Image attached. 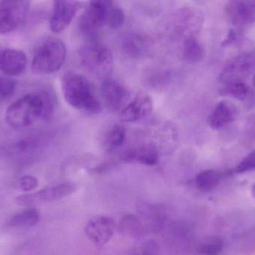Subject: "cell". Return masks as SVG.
<instances>
[{"label": "cell", "mask_w": 255, "mask_h": 255, "mask_svg": "<svg viewBox=\"0 0 255 255\" xmlns=\"http://www.w3.org/2000/svg\"><path fill=\"white\" fill-rule=\"evenodd\" d=\"M27 67V57L20 49H7L0 52V71L11 76H21Z\"/></svg>", "instance_id": "obj_14"}, {"label": "cell", "mask_w": 255, "mask_h": 255, "mask_svg": "<svg viewBox=\"0 0 255 255\" xmlns=\"http://www.w3.org/2000/svg\"><path fill=\"white\" fill-rule=\"evenodd\" d=\"M67 56V49L62 40L58 38L45 40L37 48L31 61L34 73L49 74L62 67Z\"/></svg>", "instance_id": "obj_4"}, {"label": "cell", "mask_w": 255, "mask_h": 255, "mask_svg": "<svg viewBox=\"0 0 255 255\" xmlns=\"http://www.w3.org/2000/svg\"><path fill=\"white\" fill-rule=\"evenodd\" d=\"M39 211L34 207H27L20 212L14 214L9 220L7 226L10 228H29L35 226L40 221Z\"/></svg>", "instance_id": "obj_16"}, {"label": "cell", "mask_w": 255, "mask_h": 255, "mask_svg": "<svg viewBox=\"0 0 255 255\" xmlns=\"http://www.w3.org/2000/svg\"><path fill=\"white\" fill-rule=\"evenodd\" d=\"M255 170V151H252L248 155L246 156L242 161L231 171L225 172L226 175H234V174H243L246 172Z\"/></svg>", "instance_id": "obj_23"}, {"label": "cell", "mask_w": 255, "mask_h": 255, "mask_svg": "<svg viewBox=\"0 0 255 255\" xmlns=\"http://www.w3.org/2000/svg\"><path fill=\"white\" fill-rule=\"evenodd\" d=\"M14 81L0 76V99L9 97L14 91Z\"/></svg>", "instance_id": "obj_27"}, {"label": "cell", "mask_w": 255, "mask_h": 255, "mask_svg": "<svg viewBox=\"0 0 255 255\" xmlns=\"http://www.w3.org/2000/svg\"><path fill=\"white\" fill-rule=\"evenodd\" d=\"M238 117V109L232 102L222 100L208 117V125L213 130H219L234 122Z\"/></svg>", "instance_id": "obj_15"}, {"label": "cell", "mask_w": 255, "mask_h": 255, "mask_svg": "<svg viewBox=\"0 0 255 255\" xmlns=\"http://www.w3.org/2000/svg\"><path fill=\"white\" fill-rule=\"evenodd\" d=\"M245 133L249 139L255 141V115H252L247 120L245 124Z\"/></svg>", "instance_id": "obj_29"}, {"label": "cell", "mask_w": 255, "mask_h": 255, "mask_svg": "<svg viewBox=\"0 0 255 255\" xmlns=\"http://www.w3.org/2000/svg\"><path fill=\"white\" fill-rule=\"evenodd\" d=\"M223 243L220 238H213L207 242L201 244L198 249L199 254L214 255L222 253Z\"/></svg>", "instance_id": "obj_24"}, {"label": "cell", "mask_w": 255, "mask_h": 255, "mask_svg": "<svg viewBox=\"0 0 255 255\" xmlns=\"http://www.w3.org/2000/svg\"><path fill=\"white\" fill-rule=\"evenodd\" d=\"M22 0H1L2 2L5 3H18L20 2Z\"/></svg>", "instance_id": "obj_30"}, {"label": "cell", "mask_w": 255, "mask_h": 255, "mask_svg": "<svg viewBox=\"0 0 255 255\" xmlns=\"http://www.w3.org/2000/svg\"><path fill=\"white\" fill-rule=\"evenodd\" d=\"M255 70V52H247L234 58L224 67L220 76V85L244 82Z\"/></svg>", "instance_id": "obj_7"}, {"label": "cell", "mask_w": 255, "mask_h": 255, "mask_svg": "<svg viewBox=\"0 0 255 255\" xmlns=\"http://www.w3.org/2000/svg\"><path fill=\"white\" fill-rule=\"evenodd\" d=\"M125 160H136L145 166H154L158 162V154L155 148L151 146L144 147L139 150H135L126 154Z\"/></svg>", "instance_id": "obj_20"}, {"label": "cell", "mask_w": 255, "mask_h": 255, "mask_svg": "<svg viewBox=\"0 0 255 255\" xmlns=\"http://www.w3.org/2000/svg\"><path fill=\"white\" fill-rule=\"evenodd\" d=\"M253 83H254V85L255 87V72L254 76H253Z\"/></svg>", "instance_id": "obj_32"}, {"label": "cell", "mask_w": 255, "mask_h": 255, "mask_svg": "<svg viewBox=\"0 0 255 255\" xmlns=\"http://www.w3.org/2000/svg\"><path fill=\"white\" fill-rule=\"evenodd\" d=\"M81 62L85 68L98 77L109 78L113 70L114 57L111 49L104 43L90 39L79 49Z\"/></svg>", "instance_id": "obj_3"}, {"label": "cell", "mask_w": 255, "mask_h": 255, "mask_svg": "<svg viewBox=\"0 0 255 255\" xmlns=\"http://www.w3.org/2000/svg\"><path fill=\"white\" fill-rule=\"evenodd\" d=\"M153 103L146 93H137L134 98L126 105L120 112V119L123 122L131 123L148 116L152 112Z\"/></svg>", "instance_id": "obj_12"}, {"label": "cell", "mask_w": 255, "mask_h": 255, "mask_svg": "<svg viewBox=\"0 0 255 255\" xmlns=\"http://www.w3.org/2000/svg\"><path fill=\"white\" fill-rule=\"evenodd\" d=\"M226 12L237 28L251 25L255 22V0H229Z\"/></svg>", "instance_id": "obj_10"}, {"label": "cell", "mask_w": 255, "mask_h": 255, "mask_svg": "<svg viewBox=\"0 0 255 255\" xmlns=\"http://www.w3.org/2000/svg\"><path fill=\"white\" fill-rule=\"evenodd\" d=\"M253 197H254L255 199V183L254 186H253Z\"/></svg>", "instance_id": "obj_31"}, {"label": "cell", "mask_w": 255, "mask_h": 255, "mask_svg": "<svg viewBox=\"0 0 255 255\" xmlns=\"http://www.w3.org/2000/svg\"><path fill=\"white\" fill-rule=\"evenodd\" d=\"M127 138V130L121 125H116L109 132L106 138V145L110 150L116 149L124 145Z\"/></svg>", "instance_id": "obj_22"}, {"label": "cell", "mask_w": 255, "mask_h": 255, "mask_svg": "<svg viewBox=\"0 0 255 255\" xmlns=\"http://www.w3.org/2000/svg\"><path fill=\"white\" fill-rule=\"evenodd\" d=\"M124 49L129 56L133 58L140 57L143 55L146 51V42L139 36H130L124 41Z\"/></svg>", "instance_id": "obj_21"}, {"label": "cell", "mask_w": 255, "mask_h": 255, "mask_svg": "<svg viewBox=\"0 0 255 255\" xmlns=\"http://www.w3.org/2000/svg\"><path fill=\"white\" fill-rule=\"evenodd\" d=\"M100 92L106 106L112 111L121 110L127 104L130 96L127 87L110 78L104 79Z\"/></svg>", "instance_id": "obj_11"}, {"label": "cell", "mask_w": 255, "mask_h": 255, "mask_svg": "<svg viewBox=\"0 0 255 255\" xmlns=\"http://www.w3.org/2000/svg\"><path fill=\"white\" fill-rule=\"evenodd\" d=\"M115 225L113 219L104 216L91 219L85 226V234L88 239L99 247L110 242L115 235Z\"/></svg>", "instance_id": "obj_9"}, {"label": "cell", "mask_w": 255, "mask_h": 255, "mask_svg": "<svg viewBox=\"0 0 255 255\" xmlns=\"http://www.w3.org/2000/svg\"><path fill=\"white\" fill-rule=\"evenodd\" d=\"M82 6L79 0H54L53 10L50 18V28L59 33L72 22Z\"/></svg>", "instance_id": "obj_8"}, {"label": "cell", "mask_w": 255, "mask_h": 255, "mask_svg": "<svg viewBox=\"0 0 255 255\" xmlns=\"http://www.w3.org/2000/svg\"><path fill=\"white\" fill-rule=\"evenodd\" d=\"M220 94L230 96L240 101H245L251 98L253 93L245 82H238L220 85Z\"/></svg>", "instance_id": "obj_19"}, {"label": "cell", "mask_w": 255, "mask_h": 255, "mask_svg": "<svg viewBox=\"0 0 255 255\" xmlns=\"http://www.w3.org/2000/svg\"><path fill=\"white\" fill-rule=\"evenodd\" d=\"M115 6L114 0H91L79 20L82 34L94 39L107 23L109 13Z\"/></svg>", "instance_id": "obj_5"}, {"label": "cell", "mask_w": 255, "mask_h": 255, "mask_svg": "<svg viewBox=\"0 0 255 255\" xmlns=\"http://www.w3.org/2000/svg\"><path fill=\"white\" fill-rule=\"evenodd\" d=\"M56 106V97L51 88H45L22 96L7 107L5 121L10 127L22 129L37 120L50 118Z\"/></svg>", "instance_id": "obj_1"}, {"label": "cell", "mask_w": 255, "mask_h": 255, "mask_svg": "<svg viewBox=\"0 0 255 255\" xmlns=\"http://www.w3.org/2000/svg\"><path fill=\"white\" fill-rule=\"evenodd\" d=\"M25 16L24 5L18 3L0 2V34L14 31Z\"/></svg>", "instance_id": "obj_13"}, {"label": "cell", "mask_w": 255, "mask_h": 255, "mask_svg": "<svg viewBox=\"0 0 255 255\" xmlns=\"http://www.w3.org/2000/svg\"><path fill=\"white\" fill-rule=\"evenodd\" d=\"M205 51L196 36L186 37L183 45V58L190 64L200 62L205 58Z\"/></svg>", "instance_id": "obj_17"}, {"label": "cell", "mask_w": 255, "mask_h": 255, "mask_svg": "<svg viewBox=\"0 0 255 255\" xmlns=\"http://www.w3.org/2000/svg\"><path fill=\"white\" fill-rule=\"evenodd\" d=\"M126 16L124 10L121 7L115 6L109 13L106 25L112 29L121 28L125 22Z\"/></svg>", "instance_id": "obj_25"}, {"label": "cell", "mask_w": 255, "mask_h": 255, "mask_svg": "<svg viewBox=\"0 0 255 255\" xmlns=\"http://www.w3.org/2000/svg\"><path fill=\"white\" fill-rule=\"evenodd\" d=\"M223 175H225V173H221L214 169H208L198 174L195 182L196 187L201 191L211 192L217 187Z\"/></svg>", "instance_id": "obj_18"}, {"label": "cell", "mask_w": 255, "mask_h": 255, "mask_svg": "<svg viewBox=\"0 0 255 255\" xmlns=\"http://www.w3.org/2000/svg\"><path fill=\"white\" fill-rule=\"evenodd\" d=\"M38 180L33 175H24L19 179V188L24 192H30L38 187Z\"/></svg>", "instance_id": "obj_26"}, {"label": "cell", "mask_w": 255, "mask_h": 255, "mask_svg": "<svg viewBox=\"0 0 255 255\" xmlns=\"http://www.w3.org/2000/svg\"><path fill=\"white\" fill-rule=\"evenodd\" d=\"M64 99L72 107L89 114H98L102 105L90 81L82 75L68 73L62 79Z\"/></svg>", "instance_id": "obj_2"}, {"label": "cell", "mask_w": 255, "mask_h": 255, "mask_svg": "<svg viewBox=\"0 0 255 255\" xmlns=\"http://www.w3.org/2000/svg\"><path fill=\"white\" fill-rule=\"evenodd\" d=\"M76 190L74 183L64 182L46 187L36 193L22 195L16 198L15 202L19 206L34 207L39 204L55 202L73 194Z\"/></svg>", "instance_id": "obj_6"}, {"label": "cell", "mask_w": 255, "mask_h": 255, "mask_svg": "<svg viewBox=\"0 0 255 255\" xmlns=\"http://www.w3.org/2000/svg\"><path fill=\"white\" fill-rule=\"evenodd\" d=\"M241 37H242V28H237V27L232 28L228 33L225 40L222 42V46L226 47V46L235 44L241 40Z\"/></svg>", "instance_id": "obj_28"}]
</instances>
